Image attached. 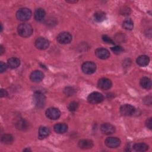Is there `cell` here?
I'll return each mask as SVG.
<instances>
[{
	"label": "cell",
	"instance_id": "cell-8",
	"mask_svg": "<svg viewBox=\"0 0 152 152\" xmlns=\"http://www.w3.org/2000/svg\"><path fill=\"white\" fill-rule=\"evenodd\" d=\"M135 107L129 104H124L120 108V112L124 116H131L135 113Z\"/></svg>",
	"mask_w": 152,
	"mask_h": 152
},
{
	"label": "cell",
	"instance_id": "cell-20",
	"mask_svg": "<svg viewBox=\"0 0 152 152\" xmlns=\"http://www.w3.org/2000/svg\"><path fill=\"white\" fill-rule=\"evenodd\" d=\"M140 85L141 86L147 90L150 89L151 87V80L147 77H143L140 80Z\"/></svg>",
	"mask_w": 152,
	"mask_h": 152
},
{
	"label": "cell",
	"instance_id": "cell-27",
	"mask_svg": "<svg viewBox=\"0 0 152 152\" xmlns=\"http://www.w3.org/2000/svg\"><path fill=\"white\" fill-rule=\"evenodd\" d=\"M111 50L114 53L117 55L121 53L124 51V49L120 46H115L113 47H112Z\"/></svg>",
	"mask_w": 152,
	"mask_h": 152
},
{
	"label": "cell",
	"instance_id": "cell-6",
	"mask_svg": "<svg viewBox=\"0 0 152 152\" xmlns=\"http://www.w3.org/2000/svg\"><path fill=\"white\" fill-rule=\"evenodd\" d=\"M56 40L61 44H68L71 42L72 40V36L68 32H62L57 36Z\"/></svg>",
	"mask_w": 152,
	"mask_h": 152
},
{
	"label": "cell",
	"instance_id": "cell-33",
	"mask_svg": "<svg viewBox=\"0 0 152 152\" xmlns=\"http://www.w3.org/2000/svg\"><path fill=\"white\" fill-rule=\"evenodd\" d=\"M146 126L150 129H151V118H148L146 121Z\"/></svg>",
	"mask_w": 152,
	"mask_h": 152
},
{
	"label": "cell",
	"instance_id": "cell-16",
	"mask_svg": "<svg viewBox=\"0 0 152 152\" xmlns=\"http://www.w3.org/2000/svg\"><path fill=\"white\" fill-rule=\"evenodd\" d=\"M45 15H46V13H45V10L42 8H37V10H36V11L34 12V19L37 21H42L45 18Z\"/></svg>",
	"mask_w": 152,
	"mask_h": 152
},
{
	"label": "cell",
	"instance_id": "cell-9",
	"mask_svg": "<svg viewBox=\"0 0 152 152\" xmlns=\"http://www.w3.org/2000/svg\"><path fill=\"white\" fill-rule=\"evenodd\" d=\"M35 46L40 50H44L47 49L49 46V42L48 39L44 37H39L37 38L35 42Z\"/></svg>",
	"mask_w": 152,
	"mask_h": 152
},
{
	"label": "cell",
	"instance_id": "cell-11",
	"mask_svg": "<svg viewBox=\"0 0 152 152\" xmlns=\"http://www.w3.org/2000/svg\"><path fill=\"white\" fill-rule=\"evenodd\" d=\"M95 54L96 56L101 59H107L110 56L109 51L103 48H100L95 50Z\"/></svg>",
	"mask_w": 152,
	"mask_h": 152
},
{
	"label": "cell",
	"instance_id": "cell-22",
	"mask_svg": "<svg viewBox=\"0 0 152 152\" xmlns=\"http://www.w3.org/2000/svg\"><path fill=\"white\" fill-rule=\"evenodd\" d=\"M134 149L137 151H147L148 148V146L144 143V142H140V143H136L133 146Z\"/></svg>",
	"mask_w": 152,
	"mask_h": 152
},
{
	"label": "cell",
	"instance_id": "cell-36",
	"mask_svg": "<svg viewBox=\"0 0 152 152\" xmlns=\"http://www.w3.org/2000/svg\"><path fill=\"white\" fill-rule=\"evenodd\" d=\"M23 151H31L30 149H28V148H27V149H24Z\"/></svg>",
	"mask_w": 152,
	"mask_h": 152
},
{
	"label": "cell",
	"instance_id": "cell-2",
	"mask_svg": "<svg viewBox=\"0 0 152 152\" xmlns=\"http://www.w3.org/2000/svg\"><path fill=\"white\" fill-rule=\"evenodd\" d=\"M31 16V11L30 9L27 8H21L19 9L17 13L16 17L18 20L23 21H27Z\"/></svg>",
	"mask_w": 152,
	"mask_h": 152
},
{
	"label": "cell",
	"instance_id": "cell-3",
	"mask_svg": "<svg viewBox=\"0 0 152 152\" xmlns=\"http://www.w3.org/2000/svg\"><path fill=\"white\" fill-rule=\"evenodd\" d=\"M33 102L37 107H42L45 106L46 98L45 95L41 92H35L33 95Z\"/></svg>",
	"mask_w": 152,
	"mask_h": 152
},
{
	"label": "cell",
	"instance_id": "cell-28",
	"mask_svg": "<svg viewBox=\"0 0 152 152\" xmlns=\"http://www.w3.org/2000/svg\"><path fill=\"white\" fill-rule=\"evenodd\" d=\"M17 128L20 129H24L27 127V124L25 122V121L23 120L20 121L18 122V124H17Z\"/></svg>",
	"mask_w": 152,
	"mask_h": 152
},
{
	"label": "cell",
	"instance_id": "cell-1",
	"mask_svg": "<svg viewBox=\"0 0 152 152\" xmlns=\"http://www.w3.org/2000/svg\"><path fill=\"white\" fill-rule=\"evenodd\" d=\"M17 31L18 34L21 37H27L31 35L33 28L28 23H22L18 26Z\"/></svg>",
	"mask_w": 152,
	"mask_h": 152
},
{
	"label": "cell",
	"instance_id": "cell-31",
	"mask_svg": "<svg viewBox=\"0 0 152 152\" xmlns=\"http://www.w3.org/2000/svg\"><path fill=\"white\" fill-rule=\"evenodd\" d=\"M7 69V65L3 62H0V72L1 73L5 72Z\"/></svg>",
	"mask_w": 152,
	"mask_h": 152
},
{
	"label": "cell",
	"instance_id": "cell-7",
	"mask_svg": "<svg viewBox=\"0 0 152 152\" xmlns=\"http://www.w3.org/2000/svg\"><path fill=\"white\" fill-rule=\"evenodd\" d=\"M46 116L50 119L55 120L60 117L61 112L56 107H49L46 110Z\"/></svg>",
	"mask_w": 152,
	"mask_h": 152
},
{
	"label": "cell",
	"instance_id": "cell-10",
	"mask_svg": "<svg viewBox=\"0 0 152 152\" xmlns=\"http://www.w3.org/2000/svg\"><path fill=\"white\" fill-rule=\"evenodd\" d=\"M104 143L106 146L110 148H116L121 144L120 140L117 137H108L105 140Z\"/></svg>",
	"mask_w": 152,
	"mask_h": 152
},
{
	"label": "cell",
	"instance_id": "cell-29",
	"mask_svg": "<svg viewBox=\"0 0 152 152\" xmlns=\"http://www.w3.org/2000/svg\"><path fill=\"white\" fill-rule=\"evenodd\" d=\"M102 40H103L104 42H105L106 43H109V44L110 43V44H113V45L115 43L114 42L106 35H103L102 36Z\"/></svg>",
	"mask_w": 152,
	"mask_h": 152
},
{
	"label": "cell",
	"instance_id": "cell-19",
	"mask_svg": "<svg viewBox=\"0 0 152 152\" xmlns=\"http://www.w3.org/2000/svg\"><path fill=\"white\" fill-rule=\"evenodd\" d=\"M7 64H8V66L10 68H11L12 69H15V68H18L20 66V61L18 58L13 57V58H10L8 60Z\"/></svg>",
	"mask_w": 152,
	"mask_h": 152
},
{
	"label": "cell",
	"instance_id": "cell-17",
	"mask_svg": "<svg viewBox=\"0 0 152 152\" xmlns=\"http://www.w3.org/2000/svg\"><path fill=\"white\" fill-rule=\"evenodd\" d=\"M136 62L139 66H145L149 64L150 59L146 55H141L137 58Z\"/></svg>",
	"mask_w": 152,
	"mask_h": 152
},
{
	"label": "cell",
	"instance_id": "cell-25",
	"mask_svg": "<svg viewBox=\"0 0 152 152\" xmlns=\"http://www.w3.org/2000/svg\"><path fill=\"white\" fill-rule=\"evenodd\" d=\"M1 141L5 144H10L13 141V137L10 134H4L1 137Z\"/></svg>",
	"mask_w": 152,
	"mask_h": 152
},
{
	"label": "cell",
	"instance_id": "cell-32",
	"mask_svg": "<svg viewBox=\"0 0 152 152\" xmlns=\"http://www.w3.org/2000/svg\"><path fill=\"white\" fill-rule=\"evenodd\" d=\"M121 13L122 15H129L130 14V10L128 8L124 7V10H121Z\"/></svg>",
	"mask_w": 152,
	"mask_h": 152
},
{
	"label": "cell",
	"instance_id": "cell-34",
	"mask_svg": "<svg viewBox=\"0 0 152 152\" xmlns=\"http://www.w3.org/2000/svg\"><path fill=\"white\" fill-rule=\"evenodd\" d=\"M7 94H8V93L6 90H5L4 89H1V97L6 96Z\"/></svg>",
	"mask_w": 152,
	"mask_h": 152
},
{
	"label": "cell",
	"instance_id": "cell-15",
	"mask_svg": "<svg viewBox=\"0 0 152 152\" xmlns=\"http://www.w3.org/2000/svg\"><path fill=\"white\" fill-rule=\"evenodd\" d=\"M78 146L82 149H89L93 147V142L90 140H81L78 142Z\"/></svg>",
	"mask_w": 152,
	"mask_h": 152
},
{
	"label": "cell",
	"instance_id": "cell-5",
	"mask_svg": "<svg viewBox=\"0 0 152 152\" xmlns=\"http://www.w3.org/2000/svg\"><path fill=\"white\" fill-rule=\"evenodd\" d=\"M81 69L84 74H91L96 71V65L93 62L87 61L82 65Z\"/></svg>",
	"mask_w": 152,
	"mask_h": 152
},
{
	"label": "cell",
	"instance_id": "cell-30",
	"mask_svg": "<svg viewBox=\"0 0 152 152\" xmlns=\"http://www.w3.org/2000/svg\"><path fill=\"white\" fill-rule=\"evenodd\" d=\"M65 93L68 96H71L74 93V90L72 87H66L65 90Z\"/></svg>",
	"mask_w": 152,
	"mask_h": 152
},
{
	"label": "cell",
	"instance_id": "cell-14",
	"mask_svg": "<svg viewBox=\"0 0 152 152\" xmlns=\"http://www.w3.org/2000/svg\"><path fill=\"white\" fill-rule=\"evenodd\" d=\"M100 129L103 134L106 135L112 134L115 131V128L114 126L109 123H105L102 124L100 127Z\"/></svg>",
	"mask_w": 152,
	"mask_h": 152
},
{
	"label": "cell",
	"instance_id": "cell-13",
	"mask_svg": "<svg viewBox=\"0 0 152 152\" xmlns=\"http://www.w3.org/2000/svg\"><path fill=\"white\" fill-rule=\"evenodd\" d=\"M43 77H44L43 73L39 70H36L33 71L30 76V80L32 81L35 83H38L41 81L43 80Z\"/></svg>",
	"mask_w": 152,
	"mask_h": 152
},
{
	"label": "cell",
	"instance_id": "cell-26",
	"mask_svg": "<svg viewBox=\"0 0 152 152\" xmlns=\"http://www.w3.org/2000/svg\"><path fill=\"white\" fill-rule=\"evenodd\" d=\"M78 107V103L76 102H71L68 106V110L71 112H75V110H77Z\"/></svg>",
	"mask_w": 152,
	"mask_h": 152
},
{
	"label": "cell",
	"instance_id": "cell-21",
	"mask_svg": "<svg viewBox=\"0 0 152 152\" xmlns=\"http://www.w3.org/2000/svg\"><path fill=\"white\" fill-rule=\"evenodd\" d=\"M50 134V130L46 126H41L39 129V137L40 139H43L47 137Z\"/></svg>",
	"mask_w": 152,
	"mask_h": 152
},
{
	"label": "cell",
	"instance_id": "cell-18",
	"mask_svg": "<svg viewBox=\"0 0 152 152\" xmlns=\"http://www.w3.org/2000/svg\"><path fill=\"white\" fill-rule=\"evenodd\" d=\"M53 129L58 134H64L67 131L68 126L64 123H58L54 126Z\"/></svg>",
	"mask_w": 152,
	"mask_h": 152
},
{
	"label": "cell",
	"instance_id": "cell-4",
	"mask_svg": "<svg viewBox=\"0 0 152 152\" xmlns=\"http://www.w3.org/2000/svg\"><path fill=\"white\" fill-rule=\"evenodd\" d=\"M87 100L90 103L97 104L101 103L103 100V96L99 92H92L88 95Z\"/></svg>",
	"mask_w": 152,
	"mask_h": 152
},
{
	"label": "cell",
	"instance_id": "cell-23",
	"mask_svg": "<svg viewBox=\"0 0 152 152\" xmlns=\"http://www.w3.org/2000/svg\"><path fill=\"white\" fill-rule=\"evenodd\" d=\"M94 18L96 22H102L106 18V14L103 11H97L94 14Z\"/></svg>",
	"mask_w": 152,
	"mask_h": 152
},
{
	"label": "cell",
	"instance_id": "cell-12",
	"mask_svg": "<svg viewBox=\"0 0 152 152\" xmlns=\"http://www.w3.org/2000/svg\"><path fill=\"white\" fill-rule=\"evenodd\" d=\"M97 85L102 90H108L112 87V82L108 78H102L98 81Z\"/></svg>",
	"mask_w": 152,
	"mask_h": 152
},
{
	"label": "cell",
	"instance_id": "cell-35",
	"mask_svg": "<svg viewBox=\"0 0 152 152\" xmlns=\"http://www.w3.org/2000/svg\"><path fill=\"white\" fill-rule=\"evenodd\" d=\"M3 49H4L3 46H2V45H1V46H0V52H1V55H2V54L4 53V50H3Z\"/></svg>",
	"mask_w": 152,
	"mask_h": 152
},
{
	"label": "cell",
	"instance_id": "cell-24",
	"mask_svg": "<svg viewBox=\"0 0 152 152\" xmlns=\"http://www.w3.org/2000/svg\"><path fill=\"white\" fill-rule=\"evenodd\" d=\"M123 27L128 30H131L134 27V23L131 19H126L123 21Z\"/></svg>",
	"mask_w": 152,
	"mask_h": 152
}]
</instances>
